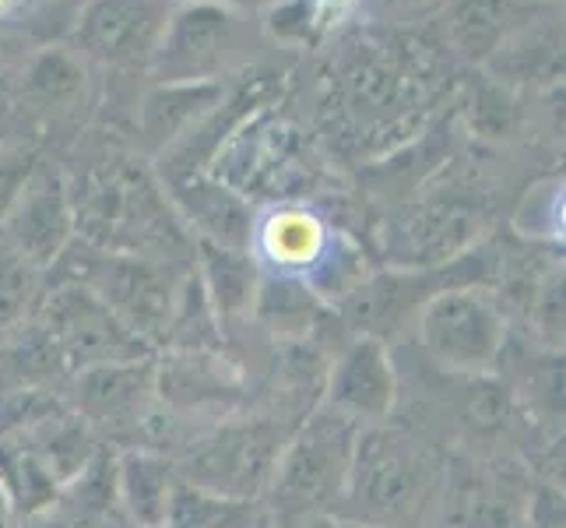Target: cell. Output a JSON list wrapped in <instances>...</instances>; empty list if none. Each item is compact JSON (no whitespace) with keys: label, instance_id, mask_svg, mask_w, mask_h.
<instances>
[{"label":"cell","instance_id":"20","mask_svg":"<svg viewBox=\"0 0 566 528\" xmlns=\"http://www.w3.org/2000/svg\"><path fill=\"white\" fill-rule=\"evenodd\" d=\"M85 61L71 46H46L29 56L14 82V113L61 116L85 95Z\"/></svg>","mask_w":566,"mask_h":528},{"label":"cell","instance_id":"17","mask_svg":"<svg viewBox=\"0 0 566 528\" xmlns=\"http://www.w3.org/2000/svg\"><path fill=\"white\" fill-rule=\"evenodd\" d=\"M169 198L177 205L193 240L250 250L253 211L240 198V190L211 180L205 173H193L169 184Z\"/></svg>","mask_w":566,"mask_h":528},{"label":"cell","instance_id":"35","mask_svg":"<svg viewBox=\"0 0 566 528\" xmlns=\"http://www.w3.org/2000/svg\"><path fill=\"white\" fill-rule=\"evenodd\" d=\"M303 528H338V521L335 518H317V521H306Z\"/></svg>","mask_w":566,"mask_h":528},{"label":"cell","instance_id":"14","mask_svg":"<svg viewBox=\"0 0 566 528\" xmlns=\"http://www.w3.org/2000/svg\"><path fill=\"white\" fill-rule=\"evenodd\" d=\"M475 237V211L461 205H416L387 226V258L405 271H426L454 261Z\"/></svg>","mask_w":566,"mask_h":528},{"label":"cell","instance_id":"11","mask_svg":"<svg viewBox=\"0 0 566 528\" xmlns=\"http://www.w3.org/2000/svg\"><path fill=\"white\" fill-rule=\"evenodd\" d=\"M0 240L43 276L64 258V250L77 240L74 201L64 169L50 163L35 166L18 201L11 205L4 226H0Z\"/></svg>","mask_w":566,"mask_h":528},{"label":"cell","instance_id":"26","mask_svg":"<svg viewBox=\"0 0 566 528\" xmlns=\"http://www.w3.org/2000/svg\"><path fill=\"white\" fill-rule=\"evenodd\" d=\"M363 0H275L268 8V25L282 39H317L321 32L342 25Z\"/></svg>","mask_w":566,"mask_h":528},{"label":"cell","instance_id":"22","mask_svg":"<svg viewBox=\"0 0 566 528\" xmlns=\"http://www.w3.org/2000/svg\"><path fill=\"white\" fill-rule=\"evenodd\" d=\"M71 370L61 360V352L50 342V335L43 331L35 318H29L25 324H18L14 331H8L0 339V391H61L64 384H71Z\"/></svg>","mask_w":566,"mask_h":528},{"label":"cell","instance_id":"4","mask_svg":"<svg viewBox=\"0 0 566 528\" xmlns=\"http://www.w3.org/2000/svg\"><path fill=\"white\" fill-rule=\"evenodd\" d=\"M53 271H61V279L85 286L134 339L159 352L190 265L99 250L85 240H74Z\"/></svg>","mask_w":566,"mask_h":528},{"label":"cell","instance_id":"25","mask_svg":"<svg viewBox=\"0 0 566 528\" xmlns=\"http://www.w3.org/2000/svg\"><path fill=\"white\" fill-rule=\"evenodd\" d=\"M261 504L229 500L180 479L163 528H258Z\"/></svg>","mask_w":566,"mask_h":528},{"label":"cell","instance_id":"23","mask_svg":"<svg viewBox=\"0 0 566 528\" xmlns=\"http://www.w3.org/2000/svg\"><path fill=\"white\" fill-rule=\"evenodd\" d=\"M321 318L324 303L314 286L292 276L261 279L250 321H258L271 339H279L282 345H306L310 335L321 328Z\"/></svg>","mask_w":566,"mask_h":528},{"label":"cell","instance_id":"27","mask_svg":"<svg viewBox=\"0 0 566 528\" xmlns=\"http://www.w3.org/2000/svg\"><path fill=\"white\" fill-rule=\"evenodd\" d=\"M39 297H43V271H35L0 240V339L35 314Z\"/></svg>","mask_w":566,"mask_h":528},{"label":"cell","instance_id":"37","mask_svg":"<svg viewBox=\"0 0 566 528\" xmlns=\"http://www.w3.org/2000/svg\"><path fill=\"white\" fill-rule=\"evenodd\" d=\"M0 61H4V39H0Z\"/></svg>","mask_w":566,"mask_h":528},{"label":"cell","instance_id":"6","mask_svg":"<svg viewBox=\"0 0 566 528\" xmlns=\"http://www.w3.org/2000/svg\"><path fill=\"white\" fill-rule=\"evenodd\" d=\"M289 434L292 426L275 416L229 420L190 447L177 473L184 483L219 497L261 504Z\"/></svg>","mask_w":566,"mask_h":528},{"label":"cell","instance_id":"16","mask_svg":"<svg viewBox=\"0 0 566 528\" xmlns=\"http://www.w3.org/2000/svg\"><path fill=\"white\" fill-rule=\"evenodd\" d=\"M226 100L222 82H155L138 106V142L148 155H166Z\"/></svg>","mask_w":566,"mask_h":528},{"label":"cell","instance_id":"21","mask_svg":"<svg viewBox=\"0 0 566 528\" xmlns=\"http://www.w3.org/2000/svg\"><path fill=\"white\" fill-rule=\"evenodd\" d=\"M535 0H454L447 32L468 61H485L528 29Z\"/></svg>","mask_w":566,"mask_h":528},{"label":"cell","instance_id":"28","mask_svg":"<svg viewBox=\"0 0 566 528\" xmlns=\"http://www.w3.org/2000/svg\"><path fill=\"white\" fill-rule=\"evenodd\" d=\"M39 163L43 159H39L35 142L11 138L8 145H0V226H4L11 205L18 201V194H22Z\"/></svg>","mask_w":566,"mask_h":528},{"label":"cell","instance_id":"18","mask_svg":"<svg viewBox=\"0 0 566 528\" xmlns=\"http://www.w3.org/2000/svg\"><path fill=\"white\" fill-rule=\"evenodd\" d=\"M116 504L120 515L138 528H163L172 494L180 486V473L166 455L151 447H124L113 458Z\"/></svg>","mask_w":566,"mask_h":528},{"label":"cell","instance_id":"10","mask_svg":"<svg viewBox=\"0 0 566 528\" xmlns=\"http://www.w3.org/2000/svg\"><path fill=\"white\" fill-rule=\"evenodd\" d=\"M74 413L92 434L113 441H138L151 426L159 387H155V360H127L109 366H92L74 374Z\"/></svg>","mask_w":566,"mask_h":528},{"label":"cell","instance_id":"15","mask_svg":"<svg viewBox=\"0 0 566 528\" xmlns=\"http://www.w3.org/2000/svg\"><path fill=\"white\" fill-rule=\"evenodd\" d=\"M250 253L258 265L271 268V276L310 279L331 253V229L314 208L279 205L253 219Z\"/></svg>","mask_w":566,"mask_h":528},{"label":"cell","instance_id":"8","mask_svg":"<svg viewBox=\"0 0 566 528\" xmlns=\"http://www.w3.org/2000/svg\"><path fill=\"white\" fill-rule=\"evenodd\" d=\"M240 61L243 14L211 4V0H184L169 8L148 71L155 82H222Z\"/></svg>","mask_w":566,"mask_h":528},{"label":"cell","instance_id":"2","mask_svg":"<svg viewBox=\"0 0 566 528\" xmlns=\"http://www.w3.org/2000/svg\"><path fill=\"white\" fill-rule=\"evenodd\" d=\"M443 468L447 462L412 429L363 426L335 518L366 528H422L440 507Z\"/></svg>","mask_w":566,"mask_h":528},{"label":"cell","instance_id":"29","mask_svg":"<svg viewBox=\"0 0 566 528\" xmlns=\"http://www.w3.org/2000/svg\"><path fill=\"white\" fill-rule=\"evenodd\" d=\"M18 528H88L85 521H77L71 511H64L61 504L46 507V511L29 515V518H18Z\"/></svg>","mask_w":566,"mask_h":528},{"label":"cell","instance_id":"7","mask_svg":"<svg viewBox=\"0 0 566 528\" xmlns=\"http://www.w3.org/2000/svg\"><path fill=\"white\" fill-rule=\"evenodd\" d=\"M32 318L43 324L61 360L67 363L71 377L92 366L151 356V349L142 339H134L85 286L71 279L43 286V297H39Z\"/></svg>","mask_w":566,"mask_h":528},{"label":"cell","instance_id":"32","mask_svg":"<svg viewBox=\"0 0 566 528\" xmlns=\"http://www.w3.org/2000/svg\"><path fill=\"white\" fill-rule=\"evenodd\" d=\"M211 4H219V8H229V11H237V14H250V11H268L275 0H211Z\"/></svg>","mask_w":566,"mask_h":528},{"label":"cell","instance_id":"24","mask_svg":"<svg viewBox=\"0 0 566 528\" xmlns=\"http://www.w3.org/2000/svg\"><path fill=\"white\" fill-rule=\"evenodd\" d=\"M408 74L395 53H359L345 71V103L359 121H387L405 103Z\"/></svg>","mask_w":566,"mask_h":528},{"label":"cell","instance_id":"5","mask_svg":"<svg viewBox=\"0 0 566 528\" xmlns=\"http://www.w3.org/2000/svg\"><path fill=\"white\" fill-rule=\"evenodd\" d=\"M416 339L426 356L447 374H490L506 349V318L500 297L482 282L443 286L416 314Z\"/></svg>","mask_w":566,"mask_h":528},{"label":"cell","instance_id":"13","mask_svg":"<svg viewBox=\"0 0 566 528\" xmlns=\"http://www.w3.org/2000/svg\"><path fill=\"white\" fill-rule=\"evenodd\" d=\"M398 402V370L387 342L356 335L348 342L324 381V405L359 426L387 423Z\"/></svg>","mask_w":566,"mask_h":528},{"label":"cell","instance_id":"30","mask_svg":"<svg viewBox=\"0 0 566 528\" xmlns=\"http://www.w3.org/2000/svg\"><path fill=\"white\" fill-rule=\"evenodd\" d=\"M18 113L11 106L8 95H0V145H8L11 138H18Z\"/></svg>","mask_w":566,"mask_h":528},{"label":"cell","instance_id":"31","mask_svg":"<svg viewBox=\"0 0 566 528\" xmlns=\"http://www.w3.org/2000/svg\"><path fill=\"white\" fill-rule=\"evenodd\" d=\"M437 4H443V0H384V8L395 11V14H422Z\"/></svg>","mask_w":566,"mask_h":528},{"label":"cell","instance_id":"19","mask_svg":"<svg viewBox=\"0 0 566 528\" xmlns=\"http://www.w3.org/2000/svg\"><path fill=\"white\" fill-rule=\"evenodd\" d=\"M193 271H198L222 331L229 324L250 321L253 300H258V289L264 279L261 265L250 250L193 240Z\"/></svg>","mask_w":566,"mask_h":528},{"label":"cell","instance_id":"3","mask_svg":"<svg viewBox=\"0 0 566 528\" xmlns=\"http://www.w3.org/2000/svg\"><path fill=\"white\" fill-rule=\"evenodd\" d=\"M359 429V423L324 402L292 426L264 494L275 528H303L306 521L335 518Z\"/></svg>","mask_w":566,"mask_h":528},{"label":"cell","instance_id":"1","mask_svg":"<svg viewBox=\"0 0 566 528\" xmlns=\"http://www.w3.org/2000/svg\"><path fill=\"white\" fill-rule=\"evenodd\" d=\"M77 240L99 250L193 265V237L163 176L142 155H103L71 180Z\"/></svg>","mask_w":566,"mask_h":528},{"label":"cell","instance_id":"34","mask_svg":"<svg viewBox=\"0 0 566 528\" xmlns=\"http://www.w3.org/2000/svg\"><path fill=\"white\" fill-rule=\"evenodd\" d=\"M22 4H25V0H0V22H4V18H11Z\"/></svg>","mask_w":566,"mask_h":528},{"label":"cell","instance_id":"12","mask_svg":"<svg viewBox=\"0 0 566 528\" xmlns=\"http://www.w3.org/2000/svg\"><path fill=\"white\" fill-rule=\"evenodd\" d=\"M451 528H528L532 490L503 465L461 462L443 468L440 507Z\"/></svg>","mask_w":566,"mask_h":528},{"label":"cell","instance_id":"36","mask_svg":"<svg viewBox=\"0 0 566 528\" xmlns=\"http://www.w3.org/2000/svg\"><path fill=\"white\" fill-rule=\"evenodd\" d=\"M338 521V518H335ZM338 528H366V525H353V521H338Z\"/></svg>","mask_w":566,"mask_h":528},{"label":"cell","instance_id":"33","mask_svg":"<svg viewBox=\"0 0 566 528\" xmlns=\"http://www.w3.org/2000/svg\"><path fill=\"white\" fill-rule=\"evenodd\" d=\"M0 528H14V511H11L4 490H0Z\"/></svg>","mask_w":566,"mask_h":528},{"label":"cell","instance_id":"9","mask_svg":"<svg viewBox=\"0 0 566 528\" xmlns=\"http://www.w3.org/2000/svg\"><path fill=\"white\" fill-rule=\"evenodd\" d=\"M169 18V0H85L71 22V50L85 64L148 68Z\"/></svg>","mask_w":566,"mask_h":528}]
</instances>
